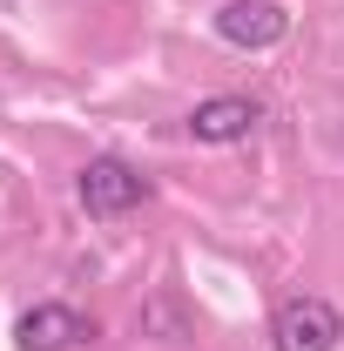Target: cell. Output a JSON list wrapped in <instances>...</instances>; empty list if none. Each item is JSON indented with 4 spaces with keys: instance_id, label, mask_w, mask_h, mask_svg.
Instances as JSON below:
<instances>
[{
    "instance_id": "obj_1",
    "label": "cell",
    "mask_w": 344,
    "mask_h": 351,
    "mask_svg": "<svg viewBox=\"0 0 344 351\" xmlns=\"http://www.w3.org/2000/svg\"><path fill=\"white\" fill-rule=\"evenodd\" d=\"M75 196H82V210L95 223H115V217H129V210H142L156 196V182L135 169V162H122V156H88L82 176H75Z\"/></svg>"
},
{
    "instance_id": "obj_2",
    "label": "cell",
    "mask_w": 344,
    "mask_h": 351,
    "mask_svg": "<svg viewBox=\"0 0 344 351\" xmlns=\"http://www.w3.org/2000/svg\"><path fill=\"white\" fill-rule=\"evenodd\" d=\"M344 338V311L331 298H284L270 317V351H338Z\"/></svg>"
},
{
    "instance_id": "obj_3",
    "label": "cell",
    "mask_w": 344,
    "mask_h": 351,
    "mask_svg": "<svg viewBox=\"0 0 344 351\" xmlns=\"http://www.w3.org/2000/svg\"><path fill=\"white\" fill-rule=\"evenodd\" d=\"M95 338V324H88L75 304H34V311H21V324H14V345L21 351H75Z\"/></svg>"
},
{
    "instance_id": "obj_4",
    "label": "cell",
    "mask_w": 344,
    "mask_h": 351,
    "mask_svg": "<svg viewBox=\"0 0 344 351\" xmlns=\"http://www.w3.org/2000/svg\"><path fill=\"white\" fill-rule=\"evenodd\" d=\"M216 34L230 47H277L291 34V14L277 0H230V7H216Z\"/></svg>"
},
{
    "instance_id": "obj_5",
    "label": "cell",
    "mask_w": 344,
    "mask_h": 351,
    "mask_svg": "<svg viewBox=\"0 0 344 351\" xmlns=\"http://www.w3.org/2000/svg\"><path fill=\"white\" fill-rule=\"evenodd\" d=\"M257 122H263V108L250 101V95H210V101H196V108H189V135H196V142H210V149L243 142Z\"/></svg>"
}]
</instances>
